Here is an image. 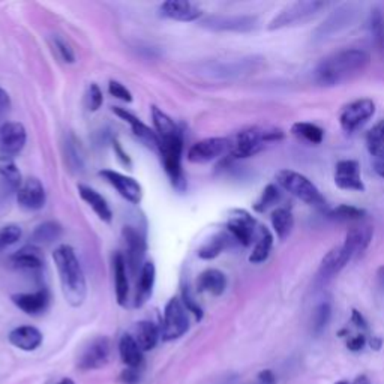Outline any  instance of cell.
Returning a JSON list of instances; mask_svg holds the SVG:
<instances>
[{
	"label": "cell",
	"mask_w": 384,
	"mask_h": 384,
	"mask_svg": "<svg viewBox=\"0 0 384 384\" xmlns=\"http://www.w3.org/2000/svg\"><path fill=\"white\" fill-rule=\"evenodd\" d=\"M374 167H376L377 175L384 179V153L376 158V161H374Z\"/></svg>",
	"instance_id": "53"
},
{
	"label": "cell",
	"mask_w": 384,
	"mask_h": 384,
	"mask_svg": "<svg viewBox=\"0 0 384 384\" xmlns=\"http://www.w3.org/2000/svg\"><path fill=\"white\" fill-rule=\"evenodd\" d=\"M111 358V342L107 336H99V338L89 342L81 353L79 359V368L84 371L101 369L110 362Z\"/></svg>",
	"instance_id": "16"
},
{
	"label": "cell",
	"mask_w": 384,
	"mask_h": 384,
	"mask_svg": "<svg viewBox=\"0 0 384 384\" xmlns=\"http://www.w3.org/2000/svg\"><path fill=\"white\" fill-rule=\"evenodd\" d=\"M99 176L105 182H107L109 185H111L114 189H116L120 197H123L125 200L129 201L131 205H140L141 203L143 188L138 184V180H136L131 176L123 175V173L110 170V168L101 170Z\"/></svg>",
	"instance_id": "14"
},
{
	"label": "cell",
	"mask_w": 384,
	"mask_h": 384,
	"mask_svg": "<svg viewBox=\"0 0 384 384\" xmlns=\"http://www.w3.org/2000/svg\"><path fill=\"white\" fill-rule=\"evenodd\" d=\"M276 184L306 205L317 206V207L326 205V200L320 189L317 188L308 177L301 175V173L293 170L278 171Z\"/></svg>",
	"instance_id": "5"
},
{
	"label": "cell",
	"mask_w": 384,
	"mask_h": 384,
	"mask_svg": "<svg viewBox=\"0 0 384 384\" xmlns=\"http://www.w3.org/2000/svg\"><path fill=\"white\" fill-rule=\"evenodd\" d=\"M354 18H356V9H354L353 5L339 6L326 18L323 24L317 27L315 38L317 40H326V38L341 32L342 29L349 27L354 22Z\"/></svg>",
	"instance_id": "19"
},
{
	"label": "cell",
	"mask_w": 384,
	"mask_h": 384,
	"mask_svg": "<svg viewBox=\"0 0 384 384\" xmlns=\"http://www.w3.org/2000/svg\"><path fill=\"white\" fill-rule=\"evenodd\" d=\"M276 378L271 369H264L258 374V384H275Z\"/></svg>",
	"instance_id": "51"
},
{
	"label": "cell",
	"mask_w": 384,
	"mask_h": 384,
	"mask_svg": "<svg viewBox=\"0 0 384 384\" xmlns=\"http://www.w3.org/2000/svg\"><path fill=\"white\" fill-rule=\"evenodd\" d=\"M227 288V276L218 269H207L197 278V290L200 293H209L221 296Z\"/></svg>",
	"instance_id": "28"
},
{
	"label": "cell",
	"mask_w": 384,
	"mask_h": 384,
	"mask_svg": "<svg viewBox=\"0 0 384 384\" xmlns=\"http://www.w3.org/2000/svg\"><path fill=\"white\" fill-rule=\"evenodd\" d=\"M377 282L381 290H384V266H381L377 271Z\"/></svg>",
	"instance_id": "55"
},
{
	"label": "cell",
	"mask_w": 384,
	"mask_h": 384,
	"mask_svg": "<svg viewBox=\"0 0 384 384\" xmlns=\"http://www.w3.org/2000/svg\"><path fill=\"white\" fill-rule=\"evenodd\" d=\"M119 354L127 368H140L143 365V351L137 341L129 333H125L119 341Z\"/></svg>",
	"instance_id": "30"
},
{
	"label": "cell",
	"mask_w": 384,
	"mask_h": 384,
	"mask_svg": "<svg viewBox=\"0 0 384 384\" xmlns=\"http://www.w3.org/2000/svg\"><path fill=\"white\" fill-rule=\"evenodd\" d=\"M258 22L251 15H212L201 22V26L214 32H251Z\"/></svg>",
	"instance_id": "15"
},
{
	"label": "cell",
	"mask_w": 384,
	"mask_h": 384,
	"mask_svg": "<svg viewBox=\"0 0 384 384\" xmlns=\"http://www.w3.org/2000/svg\"><path fill=\"white\" fill-rule=\"evenodd\" d=\"M225 227L228 234L243 246L251 245L255 234L258 233L257 221L251 214L242 209H234L230 212Z\"/></svg>",
	"instance_id": "12"
},
{
	"label": "cell",
	"mask_w": 384,
	"mask_h": 384,
	"mask_svg": "<svg viewBox=\"0 0 384 384\" xmlns=\"http://www.w3.org/2000/svg\"><path fill=\"white\" fill-rule=\"evenodd\" d=\"M11 109V98L5 89L0 88V120L5 118V114Z\"/></svg>",
	"instance_id": "49"
},
{
	"label": "cell",
	"mask_w": 384,
	"mask_h": 384,
	"mask_svg": "<svg viewBox=\"0 0 384 384\" xmlns=\"http://www.w3.org/2000/svg\"><path fill=\"white\" fill-rule=\"evenodd\" d=\"M371 227H353L345 236L344 243L335 246L323 257L319 269V278L323 281H329L338 275L342 269L350 263L354 255L363 253L372 240Z\"/></svg>",
	"instance_id": "4"
},
{
	"label": "cell",
	"mask_w": 384,
	"mask_h": 384,
	"mask_svg": "<svg viewBox=\"0 0 384 384\" xmlns=\"http://www.w3.org/2000/svg\"><path fill=\"white\" fill-rule=\"evenodd\" d=\"M0 180L2 184L11 191V192H18V189L23 185V176L18 167L14 164L13 161H2L0 162Z\"/></svg>",
	"instance_id": "35"
},
{
	"label": "cell",
	"mask_w": 384,
	"mask_h": 384,
	"mask_svg": "<svg viewBox=\"0 0 384 384\" xmlns=\"http://www.w3.org/2000/svg\"><path fill=\"white\" fill-rule=\"evenodd\" d=\"M336 384H350V383L347 380H341V381H338Z\"/></svg>",
	"instance_id": "58"
},
{
	"label": "cell",
	"mask_w": 384,
	"mask_h": 384,
	"mask_svg": "<svg viewBox=\"0 0 384 384\" xmlns=\"http://www.w3.org/2000/svg\"><path fill=\"white\" fill-rule=\"evenodd\" d=\"M47 192L42 182L36 177H29L23 182L22 188L17 192V203L27 212H36L45 206Z\"/></svg>",
	"instance_id": "17"
},
{
	"label": "cell",
	"mask_w": 384,
	"mask_h": 384,
	"mask_svg": "<svg viewBox=\"0 0 384 384\" xmlns=\"http://www.w3.org/2000/svg\"><path fill=\"white\" fill-rule=\"evenodd\" d=\"M123 242H125V251L127 254H123L125 260H127L128 266V272L136 276L140 273L144 262V257H146L147 251V242H146V234H144L140 228L137 227H123Z\"/></svg>",
	"instance_id": "8"
},
{
	"label": "cell",
	"mask_w": 384,
	"mask_h": 384,
	"mask_svg": "<svg viewBox=\"0 0 384 384\" xmlns=\"http://www.w3.org/2000/svg\"><path fill=\"white\" fill-rule=\"evenodd\" d=\"M374 114H376V102L368 98L356 99L345 105L339 114L341 128L345 132H354L362 128Z\"/></svg>",
	"instance_id": "11"
},
{
	"label": "cell",
	"mask_w": 384,
	"mask_h": 384,
	"mask_svg": "<svg viewBox=\"0 0 384 384\" xmlns=\"http://www.w3.org/2000/svg\"><path fill=\"white\" fill-rule=\"evenodd\" d=\"M86 101H88V109L90 111H98L102 104H104V95L99 89L98 84L92 83L88 89V96H86Z\"/></svg>",
	"instance_id": "43"
},
{
	"label": "cell",
	"mask_w": 384,
	"mask_h": 384,
	"mask_svg": "<svg viewBox=\"0 0 384 384\" xmlns=\"http://www.w3.org/2000/svg\"><path fill=\"white\" fill-rule=\"evenodd\" d=\"M113 149H114V153H116V155H118V158H119V161L122 162V164H123L125 167H128V168H131V167H132L131 158H129V155H128V153L123 150V147H122V144H120V143H119V141H118L116 138H114V140H113Z\"/></svg>",
	"instance_id": "48"
},
{
	"label": "cell",
	"mask_w": 384,
	"mask_h": 384,
	"mask_svg": "<svg viewBox=\"0 0 384 384\" xmlns=\"http://www.w3.org/2000/svg\"><path fill=\"white\" fill-rule=\"evenodd\" d=\"M23 236V230L17 224H8L0 228V253L18 243Z\"/></svg>",
	"instance_id": "41"
},
{
	"label": "cell",
	"mask_w": 384,
	"mask_h": 384,
	"mask_svg": "<svg viewBox=\"0 0 384 384\" xmlns=\"http://www.w3.org/2000/svg\"><path fill=\"white\" fill-rule=\"evenodd\" d=\"M351 321H353L354 324H356L358 328H360V329H363V330H367V329H368V323H367V320H365V319H363V315H362L359 311H356V310H353V312H351Z\"/></svg>",
	"instance_id": "52"
},
{
	"label": "cell",
	"mask_w": 384,
	"mask_h": 384,
	"mask_svg": "<svg viewBox=\"0 0 384 384\" xmlns=\"http://www.w3.org/2000/svg\"><path fill=\"white\" fill-rule=\"evenodd\" d=\"M332 317V308L329 303H320L317 306L314 314H312V330L314 333H321L326 328H328V324L330 321Z\"/></svg>",
	"instance_id": "42"
},
{
	"label": "cell",
	"mask_w": 384,
	"mask_h": 384,
	"mask_svg": "<svg viewBox=\"0 0 384 384\" xmlns=\"http://www.w3.org/2000/svg\"><path fill=\"white\" fill-rule=\"evenodd\" d=\"M77 189H79V194H80L81 200L84 201V203H88V206L93 210V212L96 214V216H98L102 221V223L111 224L113 210L109 205V201L105 200L98 191L93 189L89 185L80 184L79 186H77Z\"/></svg>",
	"instance_id": "25"
},
{
	"label": "cell",
	"mask_w": 384,
	"mask_h": 384,
	"mask_svg": "<svg viewBox=\"0 0 384 384\" xmlns=\"http://www.w3.org/2000/svg\"><path fill=\"white\" fill-rule=\"evenodd\" d=\"M109 92L114 98H118L123 102H132V93L131 90L127 88V86H123L120 81L116 80H110L109 83Z\"/></svg>",
	"instance_id": "45"
},
{
	"label": "cell",
	"mask_w": 384,
	"mask_h": 384,
	"mask_svg": "<svg viewBox=\"0 0 384 384\" xmlns=\"http://www.w3.org/2000/svg\"><path fill=\"white\" fill-rule=\"evenodd\" d=\"M368 29H369L374 45L377 47L378 51L384 53V14L381 9L377 8L371 13Z\"/></svg>",
	"instance_id": "37"
},
{
	"label": "cell",
	"mask_w": 384,
	"mask_h": 384,
	"mask_svg": "<svg viewBox=\"0 0 384 384\" xmlns=\"http://www.w3.org/2000/svg\"><path fill=\"white\" fill-rule=\"evenodd\" d=\"M271 221H272V227L275 230L276 236L281 240L290 236L291 230L294 227V218H293V214L290 212V210L285 207L275 209L272 212Z\"/></svg>",
	"instance_id": "34"
},
{
	"label": "cell",
	"mask_w": 384,
	"mask_h": 384,
	"mask_svg": "<svg viewBox=\"0 0 384 384\" xmlns=\"http://www.w3.org/2000/svg\"><path fill=\"white\" fill-rule=\"evenodd\" d=\"M57 384H75V383L71 378H63V380H61Z\"/></svg>",
	"instance_id": "57"
},
{
	"label": "cell",
	"mask_w": 384,
	"mask_h": 384,
	"mask_svg": "<svg viewBox=\"0 0 384 384\" xmlns=\"http://www.w3.org/2000/svg\"><path fill=\"white\" fill-rule=\"evenodd\" d=\"M134 339L137 341L141 351H150L157 347V344L161 338V330L155 323L152 321H140L136 326V332H134Z\"/></svg>",
	"instance_id": "29"
},
{
	"label": "cell",
	"mask_w": 384,
	"mask_h": 384,
	"mask_svg": "<svg viewBox=\"0 0 384 384\" xmlns=\"http://www.w3.org/2000/svg\"><path fill=\"white\" fill-rule=\"evenodd\" d=\"M291 134L297 138H302L312 144H320L324 138V131L320 127H317V125L308 123V122L294 123L291 127Z\"/></svg>",
	"instance_id": "36"
},
{
	"label": "cell",
	"mask_w": 384,
	"mask_h": 384,
	"mask_svg": "<svg viewBox=\"0 0 384 384\" xmlns=\"http://www.w3.org/2000/svg\"><path fill=\"white\" fill-rule=\"evenodd\" d=\"M62 225L56 221H45V223L36 225L32 233V242L35 245H51L62 237Z\"/></svg>",
	"instance_id": "32"
},
{
	"label": "cell",
	"mask_w": 384,
	"mask_h": 384,
	"mask_svg": "<svg viewBox=\"0 0 384 384\" xmlns=\"http://www.w3.org/2000/svg\"><path fill=\"white\" fill-rule=\"evenodd\" d=\"M272 248H273V234L271 233V230L267 227H258L257 242L251 255H249V262L253 264L264 263L269 258V255H271Z\"/></svg>",
	"instance_id": "31"
},
{
	"label": "cell",
	"mask_w": 384,
	"mask_h": 384,
	"mask_svg": "<svg viewBox=\"0 0 384 384\" xmlns=\"http://www.w3.org/2000/svg\"><path fill=\"white\" fill-rule=\"evenodd\" d=\"M335 184L339 189L363 192L365 185L360 176V166L354 159L339 161L335 167Z\"/></svg>",
	"instance_id": "20"
},
{
	"label": "cell",
	"mask_w": 384,
	"mask_h": 384,
	"mask_svg": "<svg viewBox=\"0 0 384 384\" xmlns=\"http://www.w3.org/2000/svg\"><path fill=\"white\" fill-rule=\"evenodd\" d=\"M353 384H371V383H369V380L367 377L362 376V377H358L356 380H354Z\"/></svg>",
	"instance_id": "56"
},
{
	"label": "cell",
	"mask_w": 384,
	"mask_h": 384,
	"mask_svg": "<svg viewBox=\"0 0 384 384\" xmlns=\"http://www.w3.org/2000/svg\"><path fill=\"white\" fill-rule=\"evenodd\" d=\"M13 303L18 310H22L27 315H40L47 311L50 305V293L47 288H40V290L32 293H17L13 297Z\"/></svg>",
	"instance_id": "22"
},
{
	"label": "cell",
	"mask_w": 384,
	"mask_h": 384,
	"mask_svg": "<svg viewBox=\"0 0 384 384\" xmlns=\"http://www.w3.org/2000/svg\"><path fill=\"white\" fill-rule=\"evenodd\" d=\"M280 198H281V192H280V189H278V186L272 185V184L267 185L263 189L260 198L255 201L254 210L257 214H264L266 210H269L272 206H275Z\"/></svg>",
	"instance_id": "39"
},
{
	"label": "cell",
	"mask_w": 384,
	"mask_h": 384,
	"mask_svg": "<svg viewBox=\"0 0 384 384\" xmlns=\"http://www.w3.org/2000/svg\"><path fill=\"white\" fill-rule=\"evenodd\" d=\"M329 216L336 221H347V223H351V221H360L362 218L367 216V212H365L363 209L354 207L350 205H341L338 207L332 209Z\"/></svg>",
	"instance_id": "40"
},
{
	"label": "cell",
	"mask_w": 384,
	"mask_h": 384,
	"mask_svg": "<svg viewBox=\"0 0 384 384\" xmlns=\"http://www.w3.org/2000/svg\"><path fill=\"white\" fill-rule=\"evenodd\" d=\"M9 266L17 269V271H41L44 267V255L40 251V248H36L35 245L24 246L9 257Z\"/></svg>",
	"instance_id": "23"
},
{
	"label": "cell",
	"mask_w": 384,
	"mask_h": 384,
	"mask_svg": "<svg viewBox=\"0 0 384 384\" xmlns=\"http://www.w3.org/2000/svg\"><path fill=\"white\" fill-rule=\"evenodd\" d=\"M371 56L360 48H345V50L332 53L317 65L314 80L317 84L332 88L345 81L356 79L368 68Z\"/></svg>",
	"instance_id": "2"
},
{
	"label": "cell",
	"mask_w": 384,
	"mask_h": 384,
	"mask_svg": "<svg viewBox=\"0 0 384 384\" xmlns=\"http://www.w3.org/2000/svg\"><path fill=\"white\" fill-rule=\"evenodd\" d=\"M180 299H182V302H184V305H185V308L188 310V312L194 314L195 320L200 321L201 319H203V310H201V306L194 301V297H192V294L189 293L188 287L184 288V291H182Z\"/></svg>",
	"instance_id": "46"
},
{
	"label": "cell",
	"mask_w": 384,
	"mask_h": 384,
	"mask_svg": "<svg viewBox=\"0 0 384 384\" xmlns=\"http://www.w3.org/2000/svg\"><path fill=\"white\" fill-rule=\"evenodd\" d=\"M266 131L260 128H248L237 132L233 138H230V157L234 159L251 158L264 149Z\"/></svg>",
	"instance_id": "9"
},
{
	"label": "cell",
	"mask_w": 384,
	"mask_h": 384,
	"mask_svg": "<svg viewBox=\"0 0 384 384\" xmlns=\"http://www.w3.org/2000/svg\"><path fill=\"white\" fill-rule=\"evenodd\" d=\"M120 381L123 384H138L140 372L137 368H127L120 374Z\"/></svg>",
	"instance_id": "47"
},
{
	"label": "cell",
	"mask_w": 384,
	"mask_h": 384,
	"mask_svg": "<svg viewBox=\"0 0 384 384\" xmlns=\"http://www.w3.org/2000/svg\"><path fill=\"white\" fill-rule=\"evenodd\" d=\"M113 272L114 287H116V301L120 306H127L129 301V272L127 260L122 253L113 255Z\"/></svg>",
	"instance_id": "26"
},
{
	"label": "cell",
	"mask_w": 384,
	"mask_h": 384,
	"mask_svg": "<svg viewBox=\"0 0 384 384\" xmlns=\"http://www.w3.org/2000/svg\"><path fill=\"white\" fill-rule=\"evenodd\" d=\"M53 42H54L56 51L59 53L61 59L65 63H74L75 62V54H74L72 48H71V45L68 42H66L65 40H62V38H59V36H54Z\"/></svg>",
	"instance_id": "44"
},
{
	"label": "cell",
	"mask_w": 384,
	"mask_h": 384,
	"mask_svg": "<svg viewBox=\"0 0 384 384\" xmlns=\"http://www.w3.org/2000/svg\"><path fill=\"white\" fill-rule=\"evenodd\" d=\"M230 237L232 236L227 233L214 234L207 240V242H205L198 248L197 255L201 258V260H214V258H216L228 246Z\"/></svg>",
	"instance_id": "33"
},
{
	"label": "cell",
	"mask_w": 384,
	"mask_h": 384,
	"mask_svg": "<svg viewBox=\"0 0 384 384\" xmlns=\"http://www.w3.org/2000/svg\"><path fill=\"white\" fill-rule=\"evenodd\" d=\"M53 260L59 273L65 301L72 308H80L88 297V282L74 248L70 245L57 246L53 253Z\"/></svg>",
	"instance_id": "3"
},
{
	"label": "cell",
	"mask_w": 384,
	"mask_h": 384,
	"mask_svg": "<svg viewBox=\"0 0 384 384\" xmlns=\"http://www.w3.org/2000/svg\"><path fill=\"white\" fill-rule=\"evenodd\" d=\"M326 5L328 3L321 2V0H302V2L287 5L282 11H280V14L269 23L267 29L269 31H280V29L284 27L303 24L312 20L321 9L326 8Z\"/></svg>",
	"instance_id": "6"
},
{
	"label": "cell",
	"mask_w": 384,
	"mask_h": 384,
	"mask_svg": "<svg viewBox=\"0 0 384 384\" xmlns=\"http://www.w3.org/2000/svg\"><path fill=\"white\" fill-rule=\"evenodd\" d=\"M8 339L14 347L23 351H35L41 347L44 338L40 329H36L35 326H20L9 333Z\"/></svg>",
	"instance_id": "27"
},
{
	"label": "cell",
	"mask_w": 384,
	"mask_h": 384,
	"mask_svg": "<svg viewBox=\"0 0 384 384\" xmlns=\"http://www.w3.org/2000/svg\"><path fill=\"white\" fill-rule=\"evenodd\" d=\"M365 344H367V338H365V335H358L347 342V347L351 351H360L365 347Z\"/></svg>",
	"instance_id": "50"
},
{
	"label": "cell",
	"mask_w": 384,
	"mask_h": 384,
	"mask_svg": "<svg viewBox=\"0 0 384 384\" xmlns=\"http://www.w3.org/2000/svg\"><path fill=\"white\" fill-rule=\"evenodd\" d=\"M113 113L116 114V116H119L123 122H127L129 125L132 136L136 137L144 147H147L153 152L159 150V140H158L155 129L147 127L146 123L141 122L137 116H134V114L129 113L127 109L113 107Z\"/></svg>",
	"instance_id": "18"
},
{
	"label": "cell",
	"mask_w": 384,
	"mask_h": 384,
	"mask_svg": "<svg viewBox=\"0 0 384 384\" xmlns=\"http://www.w3.org/2000/svg\"><path fill=\"white\" fill-rule=\"evenodd\" d=\"M230 150V138L212 137L192 144L186 153V159L192 164H206V162L221 158Z\"/></svg>",
	"instance_id": "13"
},
{
	"label": "cell",
	"mask_w": 384,
	"mask_h": 384,
	"mask_svg": "<svg viewBox=\"0 0 384 384\" xmlns=\"http://www.w3.org/2000/svg\"><path fill=\"white\" fill-rule=\"evenodd\" d=\"M189 329L188 310L180 297H171L164 308V320L161 326L162 341H175L184 336Z\"/></svg>",
	"instance_id": "7"
},
{
	"label": "cell",
	"mask_w": 384,
	"mask_h": 384,
	"mask_svg": "<svg viewBox=\"0 0 384 384\" xmlns=\"http://www.w3.org/2000/svg\"><path fill=\"white\" fill-rule=\"evenodd\" d=\"M367 147L374 158L384 153V120H378L367 134Z\"/></svg>",
	"instance_id": "38"
},
{
	"label": "cell",
	"mask_w": 384,
	"mask_h": 384,
	"mask_svg": "<svg viewBox=\"0 0 384 384\" xmlns=\"http://www.w3.org/2000/svg\"><path fill=\"white\" fill-rule=\"evenodd\" d=\"M157 282V267L152 262H146L143 264L138 273L136 297H134V306L141 308L146 305L153 294V288Z\"/></svg>",
	"instance_id": "24"
},
{
	"label": "cell",
	"mask_w": 384,
	"mask_h": 384,
	"mask_svg": "<svg viewBox=\"0 0 384 384\" xmlns=\"http://www.w3.org/2000/svg\"><path fill=\"white\" fill-rule=\"evenodd\" d=\"M27 132L20 122H3L0 125V159L13 161L26 146Z\"/></svg>",
	"instance_id": "10"
},
{
	"label": "cell",
	"mask_w": 384,
	"mask_h": 384,
	"mask_svg": "<svg viewBox=\"0 0 384 384\" xmlns=\"http://www.w3.org/2000/svg\"><path fill=\"white\" fill-rule=\"evenodd\" d=\"M159 13L168 20L182 23L195 22L203 15L201 8L195 3L188 2V0H168V2H164L159 6Z\"/></svg>",
	"instance_id": "21"
},
{
	"label": "cell",
	"mask_w": 384,
	"mask_h": 384,
	"mask_svg": "<svg viewBox=\"0 0 384 384\" xmlns=\"http://www.w3.org/2000/svg\"><path fill=\"white\" fill-rule=\"evenodd\" d=\"M369 345H371V349H372V350L378 351V350L381 349V345H383V339L378 338V336H372L371 341H369Z\"/></svg>",
	"instance_id": "54"
},
{
	"label": "cell",
	"mask_w": 384,
	"mask_h": 384,
	"mask_svg": "<svg viewBox=\"0 0 384 384\" xmlns=\"http://www.w3.org/2000/svg\"><path fill=\"white\" fill-rule=\"evenodd\" d=\"M153 129H155L159 140V150L162 166L167 173L171 185L179 191H184L186 180L182 168V158H184V136L167 113L158 107H152Z\"/></svg>",
	"instance_id": "1"
}]
</instances>
